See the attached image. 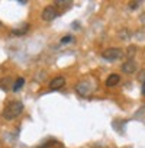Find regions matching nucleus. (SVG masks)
Masks as SVG:
<instances>
[{
	"instance_id": "2eb2a0df",
	"label": "nucleus",
	"mask_w": 145,
	"mask_h": 148,
	"mask_svg": "<svg viewBox=\"0 0 145 148\" xmlns=\"http://www.w3.org/2000/svg\"><path fill=\"white\" fill-rule=\"evenodd\" d=\"M138 6H139V3H138V2H135V3H131V5H129V8H131L132 10H133V9H136Z\"/></svg>"
},
{
	"instance_id": "f3484780",
	"label": "nucleus",
	"mask_w": 145,
	"mask_h": 148,
	"mask_svg": "<svg viewBox=\"0 0 145 148\" xmlns=\"http://www.w3.org/2000/svg\"><path fill=\"white\" fill-rule=\"evenodd\" d=\"M92 148H106V147H102V145H93Z\"/></svg>"
},
{
	"instance_id": "0eeeda50",
	"label": "nucleus",
	"mask_w": 145,
	"mask_h": 148,
	"mask_svg": "<svg viewBox=\"0 0 145 148\" xmlns=\"http://www.w3.org/2000/svg\"><path fill=\"white\" fill-rule=\"evenodd\" d=\"M119 82H120L119 74H110V76L106 79V86L107 87H115L116 84H119Z\"/></svg>"
},
{
	"instance_id": "7ed1b4c3",
	"label": "nucleus",
	"mask_w": 145,
	"mask_h": 148,
	"mask_svg": "<svg viewBox=\"0 0 145 148\" xmlns=\"http://www.w3.org/2000/svg\"><path fill=\"white\" fill-rule=\"evenodd\" d=\"M57 16H58V12H57L55 6H47L44 9V12H42V19L45 22H52Z\"/></svg>"
},
{
	"instance_id": "6e6552de",
	"label": "nucleus",
	"mask_w": 145,
	"mask_h": 148,
	"mask_svg": "<svg viewBox=\"0 0 145 148\" xmlns=\"http://www.w3.org/2000/svg\"><path fill=\"white\" fill-rule=\"evenodd\" d=\"M10 86H12V79L10 77H5V79L0 80V87H2L5 92L10 90Z\"/></svg>"
},
{
	"instance_id": "f257e3e1",
	"label": "nucleus",
	"mask_w": 145,
	"mask_h": 148,
	"mask_svg": "<svg viewBox=\"0 0 145 148\" xmlns=\"http://www.w3.org/2000/svg\"><path fill=\"white\" fill-rule=\"evenodd\" d=\"M22 112H23V103L19 102V100H12V102H9L5 106V109H3V118L8 119V121H13Z\"/></svg>"
},
{
	"instance_id": "f8f14e48",
	"label": "nucleus",
	"mask_w": 145,
	"mask_h": 148,
	"mask_svg": "<svg viewBox=\"0 0 145 148\" xmlns=\"http://www.w3.org/2000/svg\"><path fill=\"white\" fill-rule=\"evenodd\" d=\"M52 145H58V142L57 141H54V139H48L47 142H44V144H41L38 148H51Z\"/></svg>"
},
{
	"instance_id": "4468645a",
	"label": "nucleus",
	"mask_w": 145,
	"mask_h": 148,
	"mask_svg": "<svg viewBox=\"0 0 145 148\" xmlns=\"http://www.w3.org/2000/svg\"><path fill=\"white\" fill-rule=\"evenodd\" d=\"M133 54H135V48H133V47H129V49H128V57H129V60H132Z\"/></svg>"
},
{
	"instance_id": "ddd939ff",
	"label": "nucleus",
	"mask_w": 145,
	"mask_h": 148,
	"mask_svg": "<svg viewBox=\"0 0 145 148\" xmlns=\"http://www.w3.org/2000/svg\"><path fill=\"white\" fill-rule=\"evenodd\" d=\"M72 39H74V38H72L71 35H67V36H64V38L61 39V44H68V42H71Z\"/></svg>"
},
{
	"instance_id": "423d86ee",
	"label": "nucleus",
	"mask_w": 145,
	"mask_h": 148,
	"mask_svg": "<svg viewBox=\"0 0 145 148\" xmlns=\"http://www.w3.org/2000/svg\"><path fill=\"white\" fill-rule=\"evenodd\" d=\"M64 84H65V79H64L62 76H58V77L52 79V82L49 83V89H51V90H58V89H61Z\"/></svg>"
},
{
	"instance_id": "f03ea898",
	"label": "nucleus",
	"mask_w": 145,
	"mask_h": 148,
	"mask_svg": "<svg viewBox=\"0 0 145 148\" xmlns=\"http://www.w3.org/2000/svg\"><path fill=\"white\" fill-rule=\"evenodd\" d=\"M122 54L123 52L119 48H107V49H105L102 52V58L106 60V61H116V60H119L122 57Z\"/></svg>"
},
{
	"instance_id": "a211bd4d",
	"label": "nucleus",
	"mask_w": 145,
	"mask_h": 148,
	"mask_svg": "<svg viewBox=\"0 0 145 148\" xmlns=\"http://www.w3.org/2000/svg\"><path fill=\"white\" fill-rule=\"evenodd\" d=\"M0 26H2V22H0Z\"/></svg>"
},
{
	"instance_id": "dca6fc26",
	"label": "nucleus",
	"mask_w": 145,
	"mask_h": 148,
	"mask_svg": "<svg viewBox=\"0 0 145 148\" xmlns=\"http://www.w3.org/2000/svg\"><path fill=\"white\" fill-rule=\"evenodd\" d=\"M142 95L145 96V82H144V84H142Z\"/></svg>"
},
{
	"instance_id": "1a4fd4ad",
	"label": "nucleus",
	"mask_w": 145,
	"mask_h": 148,
	"mask_svg": "<svg viewBox=\"0 0 145 148\" xmlns=\"http://www.w3.org/2000/svg\"><path fill=\"white\" fill-rule=\"evenodd\" d=\"M28 31H29V25H23V26H22V28H19V29H13V31H12V34H13V35H16V36H22V35H25Z\"/></svg>"
},
{
	"instance_id": "39448f33",
	"label": "nucleus",
	"mask_w": 145,
	"mask_h": 148,
	"mask_svg": "<svg viewBox=\"0 0 145 148\" xmlns=\"http://www.w3.org/2000/svg\"><path fill=\"white\" fill-rule=\"evenodd\" d=\"M136 67L138 65H136V62L133 60H128V61H125L122 64V71L126 73V74H132V73L136 71Z\"/></svg>"
},
{
	"instance_id": "9b49d317",
	"label": "nucleus",
	"mask_w": 145,
	"mask_h": 148,
	"mask_svg": "<svg viewBox=\"0 0 145 148\" xmlns=\"http://www.w3.org/2000/svg\"><path fill=\"white\" fill-rule=\"evenodd\" d=\"M71 2H68V0H67V2H62V0H57V2H55V5L54 6H61V8H65V10L67 9H70L71 8Z\"/></svg>"
},
{
	"instance_id": "20e7f679",
	"label": "nucleus",
	"mask_w": 145,
	"mask_h": 148,
	"mask_svg": "<svg viewBox=\"0 0 145 148\" xmlns=\"http://www.w3.org/2000/svg\"><path fill=\"white\" fill-rule=\"evenodd\" d=\"M76 92H77L80 96L86 97V96H89V95L92 93V86H90V83H87V82H81V83H79V84L76 86Z\"/></svg>"
},
{
	"instance_id": "9d476101",
	"label": "nucleus",
	"mask_w": 145,
	"mask_h": 148,
	"mask_svg": "<svg viewBox=\"0 0 145 148\" xmlns=\"http://www.w3.org/2000/svg\"><path fill=\"white\" fill-rule=\"evenodd\" d=\"M23 84H25V79H23V77H18V80L13 83L12 90H13V92H18V90H21V89L23 87Z\"/></svg>"
}]
</instances>
